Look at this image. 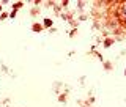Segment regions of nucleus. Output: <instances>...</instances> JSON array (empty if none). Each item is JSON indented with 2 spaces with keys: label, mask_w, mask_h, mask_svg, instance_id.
Instances as JSON below:
<instances>
[{
  "label": "nucleus",
  "mask_w": 126,
  "mask_h": 107,
  "mask_svg": "<svg viewBox=\"0 0 126 107\" xmlns=\"http://www.w3.org/2000/svg\"><path fill=\"white\" fill-rule=\"evenodd\" d=\"M120 14H121V16H123V17L126 19V3H123V6L120 8Z\"/></svg>",
  "instance_id": "1"
}]
</instances>
